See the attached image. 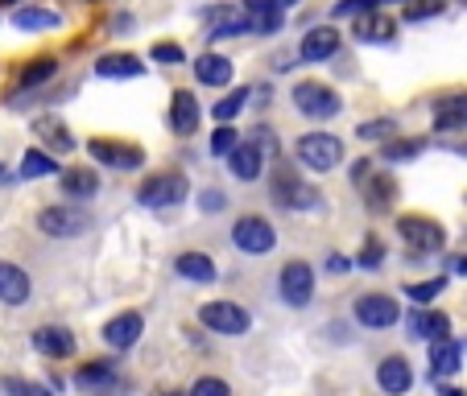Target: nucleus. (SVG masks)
Returning <instances> with one entry per match:
<instances>
[{
	"label": "nucleus",
	"mask_w": 467,
	"mask_h": 396,
	"mask_svg": "<svg viewBox=\"0 0 467 396\" xmlns=\"http://www.w3.org/2000/svg\"><path fill=\"white\" fill-rule=\"evenodd\" d=\"M356 264H360V269H380V264H385V244H380L377 236H368L364 239V248H360V256H356Z\"/></svg>",
	"instance_id": "obj_40"
},
{
	"label": "nucleus",
	"mask_w": 467,
	"mask_h": 396,
	"mask_svg": "<svg viewBox=\"0 0 467 396\" xmlns=\"http://www.w3.org/2000/svg\"><path fill=\"white\" fill-rule=\"evenodd\" d=\"M298 0H244V13H285Z\"/></svg>",
	"instance_id": "obj_45"
},
{
	"label": "nucleus",
	"mask_w": 467,
	"mask_h": 396,
	"mask_svg": "<svg viewBox=\"0 0 467 396\" xmlns=\"http://www.w3.org/2000/svg\"><path fill=\"white\" fill-rule=\"evenodd\" d=\"M199 120H203V107H199L194 91H174V99H170V128L178 137H191V132H199Z\"/></svg>",
	"instance_id": "obj_16"
},
{
	"label": "nucleus",
	"mask_w": 467,
	"mask_h": 396,
	"mask_svg": "<svg viewBox=\"0 0 467 396\" xmlns=\"http://www.w3.org/2000/svg\"><path fill=\"white\" fill-rule=\"evenodd\" d=\"M29 289H34V285H29L26 269L13 260H0V301H5V306H26Z\"/></svg>",
	"instance_id": "obj_19"
},
{
	"label": "nucleus",
	"mask_w": 467,
	"mask_h": 396,
	"mask_svg": "<svg viewBox=\"0 0 467 396\" xmlns=\"http://www.w3.org/2000/svg\"><path fill=\"white\" fill-rule=\"evenodd\" d=\"M34 132H37V141H42L46 149H54V153H71L75 149L71 128H67L62 120H54V116H42V120H34Z\"/></svg>",
	"instance_id": "obj_26"
},
{
	"label": "nucleus",
	"mask_w": 467,
	"mask_h": 396,
	"mask_svg": "<svg viewBox=\"0 0 467 396\" xmlns=\"http://www.w3.org/2000/svg\"><path fill=\"white\" fill-rule=\"evenodd\" d=\"M248 99H253V91H248V87H236L228 99H220V104L212 107V116H215V120H220V124H232L240 112H244V104H248Z\"/></svg>",
	"instance_id": "obj_35"
},
{
	"label": "nucleus",
	"mask_w": 467,
	"mask_h": 396,
	"mask_svg": "<svg viewBox=\"0 0 467 396\" xmlns=\"http://www.w3.org/2000/svg\"><path fill=\"white\" fill-rule=\"evenodd\" d=\"M442 396H463V392H459V388H442Z\"/></svg>",
	"instance_id": "obj_52"
},
{
	"label": "nucleus",
	"mask_w": 467,
	"mask_h": 396,
	"mask_svg": "<svg viewBox=\"0 0 467 396\" xmlns=\"http://www.w3.org/2000/svg\"><path fill=\"white\" fill-rule=\"evenodd\" d=\"M442 285H447V277H431V281H414L406 285V298H414L418 306H426V301H434L442 293Z\"/></svg>",
	"instance_id": "obj_39"
},
{
	"label": "nucleus",
	"mask_w": 467,
	"mask_h": 396,
	"mask_svg": "<svg viewBox=\"0 0 467 396\" xmlns=\"http://www.w3.org/2000/svg\"><path fill=\"white\" fill-rule=\"evenodd\" d=\"M141 330H145V318L137 314V310H124V314L104 322V343L112 347V351H129V347L141 339Z\"/></svg>",
	"instance_id": "obj_12"
},
{
	"label": "nucleus",
	"mask_w": 467,
	"mask_h": 396,
	"mask_svg": "<svg viewBox=\"0 0 467 396\" xmlns=\"http://www.w3.org/2000/svg\"><path fill=\"white\" fill-rule=\"evenodd\" d=\"M75 384H79L83 392H96V396H112V392H120V380H116V363H112V360L83 363V368L75 371Z\"/></svg>",
	"instance_id": "obj_13"
},
{
	"label": "nucleus",
	"mask_w": 467,
	"mask_h": 396,
	"mask_svg": "<svg viewBox=\"0 0 467 396\" xmlns=\"http://www.w3.org/2000/svg\"><path fill=\"white\" fill-rule=\"evenodd\" d=\"M37 228L54 239H71V236H83V231L91 228V215L83 211V207H71V203L46 207V211L37 215Z\"/></svg>",
	"instance_id": "obj_8"
},
{
	"label": "nucleus",
	"mask_w": 467,
	"mask_h": 396,
	"mask_svg": "<svg viewBox=\"0 0 467 396\" xmlns=\"http://www.w3.org/2000/svg\"><path fill=\"white\" fill-rule=\"evenodd\" d=\"M377 384L385 388L389 396H406L414 388V368H410L406 355H385L377 368Z\"/></svg>",
	"instance_id": "obj_14"
},
{
	"label": "nucleus",
	"mask_w": 467,
	"mask_h": 396,
	"mask_svg": "<svg viewBox=\"0 0 467 396\" xmlns=\"http://www.w3.org/2000/svg\"><path fill=\"white\" fill-rule=\"evenodd\" d=\"M393 132H397V120H389V116H380V120H364L360 128H356V137L360 141H393Z\"/></svg>",
	"instance_id": "obj_37"
},
{
	"label": "nucleus",
	"mask_w": 467,
	"mask_h": 396,
	"mask_svg": "<svg viewBox=\"0 0 467 396\" xmlns=\"http://www.w3.org/2000/svg\"><path fill=\"white\" fill-rule=\"evenodd\" d=\"M0 388H5L9 396H50V388L29 384V380H21V376H5L0 380Z\"/></svg>",
	"instance_id": "obj_41"
},
{
	"label": "nucleus",
	"mask_w": 467,
	"mask_h": 396,
	"mask_svg": "<svg viewBox=\"0 0 467 396\" xmlns=\"http://www.w3.org/2000/svg\"><path fill=\"white\" fill-rule=\"evenodd\" d=\"M0 182H5V169H0Z\"/></svg>",
	"instance_id": "obj_55"
},
{
	"label": "nucleus",
	"mask_w": 467,
	"mask_h": 396,
	"mask_svg": "<svg viewBox=\"0 0 467 396\" xmlns=\"http://www.w3.org/2000/svg\"><path fill=\"white\" fill-rule=\"evenodd\" d=\"M393 34H397V25L389 17H380V13L356 21V42H364V46H385V42H393Z\"/></svg>",
	"instance_id": "obj_30"
},
{
	"label": "nucleus",
	"mask_w": 467,
	"mask_h": 396,
	"mask_svg": "<svg viewBox=\"0 0 467 396\" xmlns=\"http://www.w3.org/2000/svg\"><path fill=\"white\" fill-rule=\"evenodd\" d=\"M34 351H42L46 360H71L75 335L67 330V326H37L34 330Z\"/></svg>",
	"instance_id": "obj_18"
},
{
	"label": "nucleus",
	"mask_w": 467,
	"mask_h": 396,
	"mask_svg": "<svg viewBox=\"0 0 467 396\" xmlns=\"http://www.w3.org/2000/svg\"><path fill=\"white\" fill-rule=\"evenodd\" d=\"M352 314L364 330H385V326H393L397 318H401V306H397V298H389V293H364V298H356Z\"/></svg>",
	"instance_id": "obj_10"
},
{
	"label": "nucleus",
	"mask_w": 467,
	"mask_h": 396,
	"mask_svg": "<svg viewBox=\"0 0 467 396\" xmlns=\"http://www.w3.org/2000/svg\"><path fill=\"white\" fill-rule=\"evenodd\" d=\"M459 368H463L459 343H434L431 347V380H451Z\"/></svg>",
	"instance_id": "obj_28"
},
{
	"label": "nucleus",
	"mask_w": 467,
	"mask_h": 396,
	"mask_svg": "<svg viewBox=\"0 0 467 396\" xmlns=\"http://www.w3.org/2000/svg\"><path fill=\"white\" fill-rule=\"evenodd\" d=\"M0 5H17V0H0Z\"/></svg>",
	"instance_id": "obj_53"
},
{
	"label": "nucleus",
	"mask_w": 467,
	"mask_h": 396,
	"mask_svg": "<svg viewBox=\"0 0 467 396\" xmlns=\"http://www.w3.org/2000/svg\"><path fill=\"white\" fill-rule=\"evenodd\" d=\"M112 29H116V34L124 37V34H129V29H132V17H129V13H120V17L112 21Z\"/></svg>",
	"instance_id": "obj_50"
},
{
	"label": "nucleus",
	"mask_w": 467,
	"mask_h": 396,
	"mask_svg": "<svg viewBox=\"0 0 467 396\" xmlns=\"http://www.w3.org/2000/svg\"><path fill=\"white\" fill-rule=\"evenodd\" d=\"M232 75H236V66L223 54H199V62H194V79L203 87H228Z\"/></svg>",
	"instance_id": "obj_21"
},
{
	"label": "nucleus",
	"mask_w": 467,
	"mask_h": 396,
	"mask_svg": "<svg viewBox=\"0 0 467 396\" xmlns=\"http://www.w3.org/2000/svg\"><path fill=\"white\" fill-rule=\"evenodd\" d=\"M434 128L439 132H463L467 128V91L463 96L434 99Z\"/></svg>",
	"instance_id": "obj_20"
},
{
	"label": "nucleus",
	"mask_w": 467,
	"mask_h": 396,
	"mask_svg": "<svg viewBox=\"0 0 467 396\" xmlns=\"http://www.w3.org/2000/svg\"><path fill=\"white\" fill-rule=\"evenodd\" d=\"M137 198H141V207H150V211L178 207V203L191 198V182H186V174H178V169H170V174H153V178H145L141 182Z\"/></svg>",
	"instance_id": "obj_4"
},
{
	"label": "nucleus",
	"mask_w": 467,
	"mask_h": 396,
	"mask_svg": "<svg viewBox=\"0 0 467 396\" xmlns=\"http://www.w3.org/2000/svg\"><path fill=\"white\" fill-rule=\"evenodd\" d=\"M228 166H232V174H236L240 182H256V178H261V169H265V153L256 149L253 141H240L236 153L228 157Z\"/></svg>",
	"instance_id": "obj_24"
},
{
	"label": "nucleus",
	"mask_w": 467,
	"mask_h": 396,
	"mask_svg": "<svg viewBox=\"0 0 467 396\" xmlns=\"http://www.w3.org/2000/svg\"><path fill=\"white\" fill-rule=\"evenodd\" d=\"M282 13H248V34H277Z\"/></svg>",
	"instance_id": "obj_42"
},
{
	"label": "nucleus",
	"mask_w": 467,
	"mask_h": 396,
	"mask_svg": "<svg viewBox=\"0 0 467 396\" xmlns=\"http://www.w3.org/2000/svg\"><path fill=\"white\" fill-rule=\"evenodd\" d=\"M203 21H207V37H212V42L248 34V13H236L232 5H215V9H207Z\"/></svg>",
	"instance_id": "obj_15"
},
{
	"label": "nucleus",
	"mask_w": 467,
	"mask_h": 396,
	"mask_svg": "<svg viewBox=\"0 0 467 396\" xmlns=\"http://www.w3.org/2000/svg\"><path fill=\"white\" fill-rule=\"evenodd\" d=\"M203 207H207V211H220V207H223V194L220 190H207L203 194Z\"/></svg>",
	"instance_id": "obj_49"
},
{
	"label": "nucleus",
	"mask_w": 467,
	"mask_h": 396,
	"mask_svg": "<svg viewBox=\"0 0 467 396\" xmlns=\"http://www.w3.org/2000/svg\"><path fill=\"white\" fill-rule=\"evenodd\" d=\"M397 239L410 248V256H434L447 248L442 223L426 219V215H401V219H397Z\"/></svg>",
	"instance_id": "obj_3"
},
{
	"label": "nucleus",
	"mask_w": 467,
	"mask_h": 396,
	"mask_svg": "<svg viewBox=\"0 0 467 396\" xmlns=\"http://www.w3.org/2000/svg\"><path fill=\"white\" fill-rule=\"evenodd\" d=\"M380 5H385V0H339L336 9H331V17H336V21H348V17L360 21V17H372Z\"/></svg>",
	"instance_id": "obj_36"
},
{
	"label": "nucleus",
	"mask_w": 467,
	"mask_h": 396,
	"mask_svg": "<svg viewBox=\"0 0 467 396\" xmlns=\"http://www.w3.org/2000/svg\"><path fill=\"white\" fill-rule=\"evenodd\" d=\"M253 132H256V137H253L256 149H261L265 157H277V137H274V128H265V124H261V128H253Z\"/></svg>",
	"instance_id": "obj_46"
},
{
	"label": "nucleus",
	"mask_w": 467,
	"mask_h": 396,
	"mask_svg": "<svg viewBox=\"0 0 467 396\" xmlns=\"http://www.w3.org/2000/svg\"><path fill=\"white\" fill-rule=\"evenodd\" d=\"M294 153H298V161L310 174H331V169L344 166V141L331 137V132H306V137H298Z\"/></svg>",
	"instance_id": "obj_2"
},
{
	"label": "nucleus",
	"mask_w": 467,
	"mask_h": 396,
	"mask_svg": "<svg viewBox=\"0 0 467 396\" xmlns=\"http://www.w3.org/2000/svg\"><path fill=\"white\" fill-rule=\"evenodd\" d=\"M348 269H352V260H348V256H339V252L327 256V273H348Z\"/></svg>",
	"instance_id": "obj_48"
},
{
	"label": "nucleus",
	"mask_w": 467,
	"mask_h": 396,
	"mask_svg": "<svg viewBox=\"0 0 467 396\" xmlns=\"http://www.w3.org/2000/svg\"><path fill=\"white\" fill-rule=\"evenodd\" d=\"M54 75H58V62H54V58H34V62H26V66H21L17 87H21V91L42 87V83H50Z\"/></svg>",
	"instance_id": "obj_32"
},
{
	"label": "nucleus",
	"mask_w": 467,
	"mask_h": 396,
	"mask_svg": "<svg viewBox=\"0 0 467 396\" xmlns=\"http://www.w3.org/2000/svg\"><path fill=\"white\" fill-rule=\"evenodd\" d=\"M54 174H62V169L46 149H29L21 157V178H54Z\"/></svg>",
	"instance_id": "obj_34"
},
{
	"label": "nucleus",
	"mask_w": 467,
	"mask_h": 396,
	"mask_svg": "<svg viewBox=\"0 0 467 396\" xmlns=\"http://www.w3.org/2000/svg\"><path fill=\"white\" fill-rule=\"evenodd\" d=\"M199 322L207 326V330H215V335H248V326H253V314H248L244 306H236V301H207L203 310H199Z\"/></svg>",
	"instance_id": "obj_7"
},
{
	"label": "nucleus",
	"mask_w": 467,
	"mask_h": 396,
	"mask_svg": "<svg viewBox=\"0 0 467 396\" xmlns=\"http://www.w3.org/2000/svg\"><path fill=\"white\" fill-rule=\"evenodd\" d=\"M150 58H153V62H161V66H166V62L174 66V62H182L186 54H182V46H174V42H158V46L150 50Z\"/></svg>",
	"instance_id": "obj_44"
},
{
	"label": "nucleus",
	"mask_w": 467,
	"mask_h": 396,
	"mask_svg": "<svg viewBox=\"0 0 467 396\" xmlns=\"http://www.w3.org/2000/svg\"><path fill=\"white\" fill-rule=\"evenodd\" d=\"M277 289H282L285 306H310V298H315V273H310L306 260H290L282 269V277H277Z\"/></svg>",
	"instance_id": "obj_11"
},
{
	"label": "nucleus",
	"mask_w": 467,
	"mask_h": 396,
	"mask_svg": "<svg viewBox=\"0 0 467 396\" xmlns=\"http://www.w3.org/2000/svg\"><path fill=\"white\" fill-rule=\"evenodd\" d=\"M58 182H62V194H67V198H96L99 194V174L91 166L67 169V174H58Z\"/></svg>",
	"instance_id": "obj_23"
},
{
	"label": "nucleus",
	"mask_w": 467,
	"mask_h": 396,
	"mask_svg": "<svg viewBox=\"0 0 467 396\" xmlns=\"http://www.w3.org/2000/svg\"><path fill=\"white\" fill-rule=\"evenodd\" d=\"M153 396H174V392H153Z\"/></svg>",
	"instance_id": "obj_54"
},
{
	"label": "nucleus",
	"mask_w": 467,
	"mask_h": 396,
	"mask_svg": "<svg viewBox=\"0 0 467 396\" xmlns=\"http://www.w3.org/2000/svg\"><path fill=\"white\" fill-rule=\"evenodd\" d=\"M269 190H274L277 207H290V211H310V207L318 203V190L302 182L298 166H285V161H274V169H269Z\"/></svg>",
	"instance_id": "obj_1"
},
{
	"label": "nucleus",
	"mask_w": 467,
	"mask_h": 396,
	"mask_svg": "<svg viewBox=\"0 0 467 396\" xmlns=\"http://www.w3.org/2000/svg\"><path fill=\"white\" fill-rule=\"evenodd\" d=\"M88 153H91V161H99V166H108V169H141L145 166L141 145L112 141V137H96V141H88Z\"/></svg>",
	"instance_id": "obj_9"
},
{
	"label": "nucleus",
	"mask_w": 467,
	"mask_h": 396,
	"mask_svg": "<svg viewBox=\"0 0 467 396\" xmlns=\"http://www.w3.org/2000/svg\"><path fill=\"white\" fill-rule=\"evenodd\" d=\"M451 273L467 277V256H451Z\"/></svg>",
	"instance_id": "obj_51"
},
{
	"label": "nucleus",
	"mask_w": 467,
	"mask_h": 396,
	"mask_svg": "<svg viewBox=\"0 0 467 396\" xmlns=\"http://www.w3.org/2000/svg\"><path fill=\"white\" fill-rule=\"evenodd\" d=\"M236 145H240L236 124H220V128L212 132V153H215V157H232V153H236Z\"/></svg>",
	"instance_id": "obj_38"
},
{
	"label": "nucleus",
	"mask_w": 467,
	"mask_h": 396,
	"mask_svg": "<svg viewBox=\"0 0 467 396\" xmlns=\"http://www.w3.org/2000/svg\"><path fill=\"white\" fill-rule=\"evenodd\" d=\"M442 13V0H431V5H414L406 9V21H426V17H439Z\"/></svg>",
	"instance_id": "obj_47"
},
{
	"label": "nucleus",
	"mask_w": 467,
	"mask_h": 396,
	"mask_svg": "<svg viewBox=\"0 0 467 396\" xmlns=\"http://www.w3.org/2000/svg\"><path fill=\"white\" fill-rule=\"evenodd\" d=\"M178 277H186V281H199V285H212L215 281V260L207 252H182L174 260Z\"/></svg>",
	"instance_id": "obj_27"
},
{
	"label": "nucleus",
	"mask_w": 467,
	"mask_h": 396,
	"mask_svg": "<svg viewBox=\"0 0 467 396\" xmlns=\"http://www.w3.org/2000/svg\"><path fill=\"white\" fill-rule=\"evenodd\" d=\"M360 190H364V203H368L372 215H385L397 198V182L389 174H377V169H372V178L360 186Z\"/></svg>",
	"instance_id": "obj_22"
},
{
	"label": "nucleus",
	"mask_w": 467,
	"mask_h": 396,
	"mask_svg": "<svg viewBox=\"0 0 467 396\" xmlns=\"http://www.w3.org/2000/svg\"><path fill=\"white\" fill-rule=\"evenodd\" d=\"M336 50H339V34H336V25H315V29H306V34H302L298 58H302V62H327Z\"/></svg>",
	"instance_id": "obj_17"
},
{
	"label": "nucleus",
	"mask_w": 467,
	"mask_h": 396,
	"mask_svg": "<svg viewBox=\"0 0 467 396\" xmlns=\"http://www.w3.org/2000/svg\"><path fill=\"white\" fill-rule=\"evenodd\" d=\"M58 13L54 9H34V5H26V9L13 13V25L21 29V34H42V29H58Z\"/></svg>",
	"instance_id": "obj_31"
},
{
	"label": "nucleus",
	"mask_w": 467,
	"mask_h": 396,
	"mask_svg": "<svg viewBox=\"0 0 467 396\" xmlns=\"http://www.w3.org/2000/svg\"><path fill=\"white\" fill-rule=\"evenodd\" d=\"M422 149H426V141H422V137H410V141H401V137H393V141H385V145H380V157H385V161H393V166H401V161H414Z\"/></svg>",
	"instance_id": "obj_33"
},
{
	"label": "nucleus",
	"mask_w": 467,
	"mask_h": 396,
	"mask_svg": "<svg viewBox=\"0 0 467 396\" xmlns=\"http://www.w3.org/2000/svg\"><path fill=\"white\" fill-rule=\"evenodd\" d=\"M96 75L99 79H137V75H145V66L137 54H104L96 62Z\"/></svg>",
	"instance_id": "obj_25"
},
{
	"label": "nucleus",
	"mask_w": 467,
	"mask_h": 396,
	"mask_svg": "<svg viewBox=\"0 0 467 396\" xmlns=\"http://www.w3.org/2000/svg\"><path fill=\"white\" fill-rule=\"evenodd\" d=\"M232 244L248 256H265L277 248V231L265 215H240L236 228H232Z\"/></svg>",
	"instance_id": "obj_6"
},
{
	"label": "nucleus",
	"mask_w": 467,
	"mask_h": 396,
	"mask_svg": "<svg viewBox=\"0 0 467 396\" xmlns=\"http://www.w3.org/2000/svg\"><path fill=\"white\" fill-rule=\"evenodd\" d=\"M414 335L418 339H426V343H451V318L447 314H439V310H434V314H414Z\"/></svg>",
	"instance_id": "obj_29"
},
{
	"label": "nucleus",
	"mask_w": 467,
	"mask_h": 396,
	"mask_svg": "<svg viewBox=\"0 0 467 396\" xmlns=\"http://www.w3.org/2000/svg\"><path fill=\"white\" fill-rule=\"evenodd\" d=\"M294 107H298L306 120H331V116L344 112V99H339L336 87L306 79V83H298V87H294Z\"/></svg>",
	"instance_id": "obj_5"
},
{
	"label": "nucleus",
	"mask_w": 467,
	"mask_h": 396,
	"mask_svg": "<svg viewBox=\"0 0 467 396\" xmlns=\"http://www.w3.org/2000/svg\"><path fill=\"white\" fill-rule=\"evenodd\" d=\"M191 396H232V388L220 376H199L191 384Z\"/></svg>",
	"instance_id": "obj_43"
}]
</instances>
